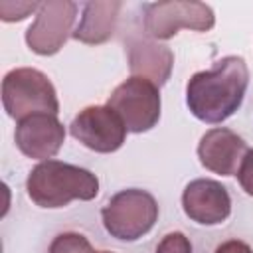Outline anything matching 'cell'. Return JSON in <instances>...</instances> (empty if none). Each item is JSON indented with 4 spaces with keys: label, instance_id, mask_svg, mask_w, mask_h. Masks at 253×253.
<instances>
[{
    "label": "cell",
    "instance_id": "cell-1",
    "mask_svg": "<svg viewBox=\"0 0 253 253\" xmlns=\"http://www.w3.org/2000/svg\"><path fill=\"white\" fill-rule=\"evenodd\" d=\"M247 83L249 71L243 57L227 55L188 81V107L204 123H221L239 109Z\"/></svg>",
    "mask_w": 253,
    "mask_h": 253
},
{
    "label": "cell",
    "instance_id": "cell-2",
    "mask_svg": "<svg viewBox=\"0 0 253 253\" xmlns=\"http://www.w3.org/2000/svg\"><path fill=\"white\" fill-rule=\"evenodd\" d=\"M26 188L38 206L63 208L71 200H93L99 192V180L85 168L45 160L30 172Z\"/></svg>",
    "mask_w": 253,
    "mask_h": 253
},
{
    "label": "cell",
    "instance_id": "cell-3",
    "mask_svg": "<svg viewBox=\"0 0 253 253\" xmlns=\"http://www.w3.org/2000/svg\"><path fill=\"white\" fill-rule=\"evenodd\" d=\"M2 103L8 115L18 121L38 113L55 115L59 109L51 81L42 71L30 67L14 69L4 77Z\"/></svg>",
    "mask_w": 253,
    "mask_h": 253
},
{
    "label": "cell",
    "instance_id": "cell-4",
    "mask_svg": "<svg viewBox=\"0 0 253 253\" xmlns=\"http://www.w3.org/2000/svg\"><path fill=\"white\" fill-rule=\"evenodd\" d=\"M105 229L123 241H134L148 233L158 217L156 200L144 190H123L101 211Z\"/></svg>",
    "mask_w": 253,
    "mask_h": 253
},
{
    "label": "cell",
    "instance_id": "cell-5",
    "mask_svg": "<svg viewBox=\"0 0 253 253\" xmlns=\"http://www.w3.org/2000/svg\"><path fill=\"white\" fill-rule=\"evenodd\" d=\"M109 107L123 119L126 130H150L160 119L158 85L144 77H130L113 91Z\"/></svg>",
    "mask_w": 253,
    "mask_h": 253
},
{
    "label": "cell",
    "instance_id": "cell-6",
    "mask_svg": "<svg viewBox=\"0 0 253 253\" xmlns=\"http://www.w3.org/2000/svg\"><path fill=\"white\" fill-rule=\"evenodd\" d=\"M213 26V12L204 2H154L144 6V30L152 40H168L180 28L206 32Z\"/></svg>",
    "mask_w": 253,
    "mask_h": 253
},
{
    "label": "cell",
    "instance_id": "cell-7",
    "mask_svg": "<svg viewBox=\"0 0 253 253\" xmlns=\"http://www.w3.org/2000/svg\"><path fill=\"white\" fill-rule=\"evenodd\" d=\"M77 4L67 0L43 2L36 14L34 24L26 32V42L32 51L40 55H51L65 43L71 26L75 22Z\"/></svg>",
    "mask_w": 253,
    "mask_h": 253
},
{
    "label": "cell",
    "instance_id": "cell-8",
    "mask_svg": "<svg viewBox=\"0 0 253 253\" xmlns=\"http://www.w3.org/2000/svg\"><path fill=\"white\" fill-rule=\"evenodd\" d=\"M71 134L91 150L115 152L123 146L126 126L123 119L107 107H87L71 123Z\"/></svg>",
    "mask_w": 253,
    "mask_h": 253
},
{
    "label": "cell",
    "instance_id": "cell-9",
    "mask_svg": "<svg viewBox=\"0 0 253 253\" xmlns=\"http://www.w3.org/2000/svg\"><path fill=\"white\" fill-rule=\"evenodd\" d=\"M182 206L188 217L204 225H215L227 219L231 200L227 190L215 180H194L182 194Z\"/></svg>",
    "mask_w": 253,
    "mask_h": 253
},
{
    "label": "cell",
    "instance_id": "cell-10",
    "mask_svg": "<svg viewBox=\"0 0 253 253\" xmlns=\"http://www.w3.org/2000/svg\"><path fill=\"white\" fill-rule=\"evenodd\" d=\"M65 130L55 115L38 113L18 121L16 144L30 158H51L63 144Z\"/></svg>",
    "mask_w": 253,
    "mask_h": 253
},
{
    "label": "cell",
    "instance_id": "cell-11",
    "mask_svg": "<svg viewBox=\"0 0 253 253\" xmlns=\"http://www.w3.org/2000/svg\"><path fill=\"white\" fill-rule=\"evenodd\" d=\"M247 154V144L229 128H211L208 130L198 146L200 162L221 176H231L237 170V164Z\"/></svg>",
    "mask_w": 253,
    "mask_h": 253
},
{
    "label": "cell",
    "instance_id": "cell-12",
    "mask_svg": "<svg viewBox=\"0 0 253 253\" xmlns=\"http://www.w3.org/2000/svg\"><path fill=\"white\" fill-rule=\"evenodd\" d=\"M128 63L132 77H144L154 85H162L170 77L174 55L166 45L140 38L128 45Z\"/></svg>",
    "mask_w": 253,
    "mask_h": 253
},
{
    "label": "cell",
    "instance_id": "cell-13",
    "mask_svg": "<svg viewBox=\"0 0 253 253\" xmlns=\"http://www.w3.org/2000/svg\"><path fill=\"white\" fill-rule=\"evenodd\" d=\"M123 8L121 2H89L85 4L81 22L73 32V38L83 43H103L107 42L117 26L119 10Z\"/></svg>",
    "mask_w": 253,
    "mask_h": 253
},
{
    "label": "cell",
    "instance_id": "cell-14",
    "mask_svg": "<svg viewBox=\"0 0 253 253\" xmlns=\"http://www.w3.org/2000/svg\"><path fill=\"white\" fill-rule=\"evenodd\" d=\"M49 253H111V251H95L89 241L79 233H61L53 239Z\"/></svg>",
    "mask_w": 253,
    "mask_h": 253
},
{
    "label": "cell",
    "instance_id": "cell-15",
    "mask_svg": "<svg viewBox=\"0 0 253 253\" xmlns=\"http://www.w3.org/2000/svg\"><path fill=\"white\" fill-rule=\"evenodd\" d=\"M40 2H10V0H2L0 2V18L4 22H16V20H24L26 16L34 14L36 10H40Z\"/></svg>",
    "mask_w": 253,
    "mask_h": 253
},
{
    "label": "cell",
    "instance_id": "cell-16",
    "mask_svg": "<svg viewBox=\"0 0 253 253\" xmlns=\"http://www.w3.org/2000/svg\"><path fill=\"white\" fill-rule=\"evenodd\" d=\"M156 253H192V245L184 233L174 231L164 235V239L156 247Z\"/></svg>",
    "mask_w": 253,
    "mask_h": 253
},
{
    "label": "cell",
    "instance_id": "cell-17",
    "mask_svg": "<svg viewBox=\"0 0 253 253\" xmlns=\"http://www.w3.org/2000/svg\"><path fill=\"white\" fill-rule=\"evenodd\" d=\"M237 178H239L241 188L249 196H253V150H247V154L243 156L241 166L237 170Z\"/></svg>",
    "mask_w": 253,
    "mask_h": 253
},
{
    "label": "cell",
    "instance_id": "cell-18",
    "mask_svg": "<svg viewBox=\"0 0 253 253\" xmlns=\"http://www.w3.org/2000/svg\"><path fill=\"white\" fill-rule=\"evenodd\" d=\"M215 253H253V251H251V247H249L247 243L237 241V239H231V241L221 243V245L215 249Z\"/></svg>",
    "mask_w": 253,
    "mask_h": 253
}]
</instances>
